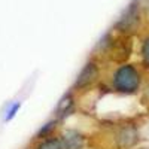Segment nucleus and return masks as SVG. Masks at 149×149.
<instances>
[{
  "label": "nucleus",
  "instance_id": "obj_2",
  "mask_svg": "<svg viewBox=\"0 0 149 149\" xmlns=\"http://www.w3.org/2000/svg\"><path fill=\"white\" fill-rule=\"evenodd\" d=\"M97 78V69L94 64H86L84 67V70L81 72V74L78 76V81H76V86L81 88V86H86L90 85L94 79Z\"/></svg>",
  "mask_w": 149,
  "mask_h": 149
},
{
  "label": "nucleus",
  "instance_id": "obj_1",
  "mask_svg": "<svg viewBox=\"0 0 149 149\" xmlns=\"http://www.w3.org/2000/svg\"><path fill=\"white\" fill-rule=\"evenodd\" d=\"M115 86L119 91L131 93L139 86V74L133 67H121L115 74Z\"/></svg>",
  "mask_w": 149,
  "mask_h": 149
},
{
  "label": "nucleus",
  "instance_id": "obj_5",
  "mask_svg": "<svg viewBox=\"0 0 149 149\" xmlns=\"http://www.w3.org/2000/svg\"><path fill=\"white\" fill-rule=\"evenodd\" d=\"M72 106H73V100H72V97L70 95H66L63 100L60 102V104H58V107H57V113L58 115H67V112L72 109Z\"/></svg>",
  "mask_w": 149,
  "mask_h": 149
},
{
  "label": "nucleus",
  "instance_id": "obj_3",
  "mask_svg": "<svg viewBox=\"0 0 149 149\" xmlns=\"http://www.w3.org/2000/svg\"><path fill=\"white\" fill-rule=\"evenodd\" d=\"M118 142L121 146H125V148H130L133 146L136 142H137V133L133 127H125L122 128L118 134Z\"/></svg>",
  "mask_w": 149,
  "mask_h": 149
},
{
  "label": "nucleus",
  "instance_id": "obj_6",
  "mask_svg": "<svg viewBox=\"0 0 149 149\" xmlns=\"http://www.w3.org/2000/svg\"><path fill=\"white\" fill-rule=\"evenodd\" d=\"M39 149H61V142L51 139V140H46Z\"/></svg>",
  "mask_w": 149,
  "mask_h": 149
},
{
  "label": "nucleus",
  "instance_id": "obj_4",
  "mask_svg": "<svg viewBox=\"0 0 149 149\" xmlns=\"http://www.w3.org/2000/svg\"><path fill=\"white\" fill-rule=\"evenodd\" d=\"M84 145V140L81 136L74 134V133H70L64 137V148L66 149H81Z\"/></svg>",
  "mask_w": 149,
  "mask_h": 149
},
{
  "label": "nucleus",
  "instance_id": "obj_7",
  "mask_svg": "<svg viewBox=\"0 0 149 149\" xmlns=\"http://www.w3.org/2000/svg\"><path fill=\"white\" fill-rule=\"evenodd\" d=\"M143 57H145V61L149 64V39L143 45Z\"/></svg>",
  "mask_w": 149,
  "mask_h": 149
}]
</instances>
